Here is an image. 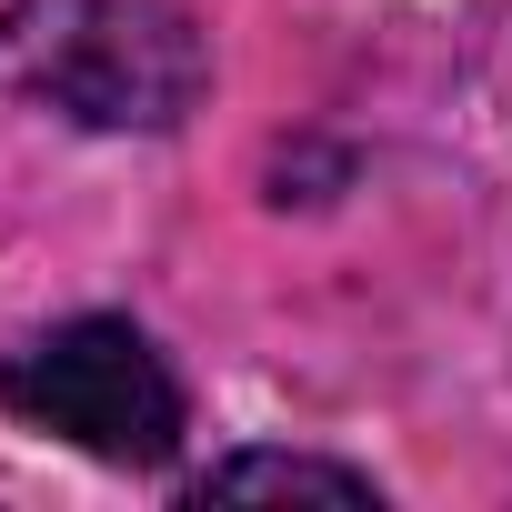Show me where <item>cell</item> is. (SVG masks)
I'll return each instance as SVG.
<instances>
[{
  "label": "cell",
  "mask_w": 512,
  "mask_h": 512,
  "mask_svg": "<svg viewBox=\"0 0 512 512\" xmlns=\"http://www.w3.org/2000/svg\"><path fill=\"white\" fill-rule=\"evenodd\" d=\"M0 81L91 131H171L201 101L211 61L181 0H11Z\"/></svg>",
  "instance_id": "obj_1"
},
{
  "label": "cell",
  "mask_w": 512,
  "mask_h": 512,
  "mask_svg": "<svg viewBox=\"0 0 512 512\" xmlns=\"http://www.w3.org/2000/svg\"><path fill=\"white\" fill-rule=\"evenodd\" d=\"M0 412L91 452V462H161L181 442V382L131 322H61L0 362Z\"/></svg>",
  "instance_id": "obj_2"
},
{
  "label": "cell",
  "mask_w": 512,
  "mask_h": 512,
  "mask_svg": "<svg viewBox=\"0 0 512 512\" xmlns=\"http://www.w3.org/2000/svg\"><path fill=\"white\" fill-rule=\"evenodd\" d=\"M201 502L221 492H322V502H372V472H342V462H312V452H231V462H211L201 482H191Z\"/></svg>",
  "instance_id": "obj_3"
}]
</instances>
